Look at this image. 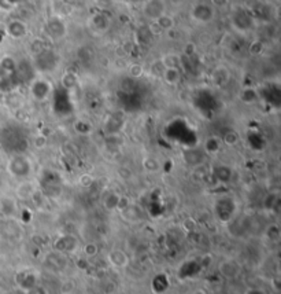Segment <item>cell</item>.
Masks as SVG:
<instances>
[{
  "label": "cell",
  "mask_w": 281,
  "mask_h": 294,
  "mask_svg": "<svg viewBox=\"0 0 281 294\" xmlns=\"http://www.w3.org/2000/svg\"><path fill=\"white\" fill-rule=\"evenodd\" d=\"M165 10L166 6L163 0H148V1H145V4L143 7L144 15L149 18L151 21L158 19L162 14H165Z\"/></svg>",
  "instance_id": "1"
},
{
  "label": "cell",
  "mask_w": 281,
  "mask_h": 294,
  "mask_svg": "<svg viewBox=\"0 0 281 294\" xmlns=\"http://www.w3.org/2000/svg\"><path fill=\"white\" fill-rule=\"evenodd\" d=\"M191 15L198 22H210L213 19V17H214V11H213V8L209 4L200 3V4H196L195 7H192Z\"/></svg>",
  "instance_id": "2"
},
{
  "label": "cell",
  "mask_w": 281,
  "mask_h": 294,
  "mask_svg": "<svg viewBox=\"0 0 281 294\" xmlns=\"http://www.w3.org/2000/svg\"><path fill=\"white\" fill-rule=\"evenodd\" d=\"M220 272L222 274V277L228 278V279H232V278H236L237 275H239L240 267H239V264H237L236 261L225 260L221 263Z\"/></svg>",
  "instance_id": "3"
},
{
  "label": "cell",
  "mask_w": 281,
  "mask_h": 294,
  "mask_svg": "<svg viewBox=\"0 0 281 294\" xmlns=\"http://www.w3.org/2000/svg\"><path fill=\"white\" fill-rule=\"evenodd\" d=\"M7 32L14 39H21L28 33V29H26V25L22 21H11L7 26Z\"/></svg>",
  "instance_id": "4"
},
{
  "label": "cell",
  "mask_w": 281,
  "mask_h": 294,
  "mask_svg": "<svg viewBox=\"0 0 281 294\" xmlns=\"http://www.w3.org/2000/svg\"><path fill=\"white\" fill-rule=\"evenodd\" d=\"M160 63L165 66V69H180L181 67V56L174 52H169L160 58Z\"/></svg>",
  "instance_id": "5"
},
{
  "label": "cell",
  "mask_w": 281,
  "mask_h": 294,
  "mask_svg": "<svg viewBox=\"0 0 281 294\" xmlns=\"http://www.w3.org/2000/svg\"><path fill=\"white\" fill-rule=\"evenodd\" d=\"M155 22L158 23V26L162 29V32H170L171 29L176 26V21L174 18L169 15V14H162L158 19H155Z\"/></svg>",
  "instance_id": "6"
},
{
  "label": "cell",
  "mask_w": 281,
  "mask_h": 294,
  "mask_svg": "<svg viewBox=\"0 0 281 294\" xmlns=\"http://www.w3.org/2000/svg\"><path fill=\"white\" fill-rule=\"evenodd\" d=\"M163 80L169 85H177L181 81V70L180 69H165L163 72Z\"/></svg>",
  "instance_id": "7"
},
{
  "label": "cell",
  "mask_w": 281,
  "mask_h": 294,
  "mask_svg": "<svg viewBox=\"0 0 281 294\" xmlns=\"http://www.w3.org/2000/svg\"><path fill=\"white\" fill-rule=\"evenodd\" d=\"M221 147V140L218 138H209L207 142L204 144V149L210 154H215L217 151L220 150Z\"/></svg>",
  "instance_id": "8"
},
{
  "label": "cell",
  "mask_w": 281,
  "mask_h": 294,
  "mask_svg": "<svg viewBox=\"0 0 281 294\" xmlns=\"http://www.w3.org/2000/svg\"><path fill=\"white\" fill-rule=\"evenodd\" d=\"M224 143L226 144V146H235V144H237V142H239V135H237L236 132H233V131H231V132H228L224 135Z\"/></svg>",
  "instance_id": "9"
},
{
  "label": "cell",
  "mask_w": 281,
  "mask_h": 294,
  "mask_svg": "<svg viewBox=\"0 0 281 294\" xmlns=\"http://www.w3.org/2000/svg\"><path fill=\"white\" fill-rule=\"evenodd\" d=\"M128 70H129V74H131V76L135 78L140 77V76H141L144 72L143 66H141V65H139V63H132V65L129 66V69H128Z\"/></svg>",
  "instance_id": "10"
},
{
  "label": "cell",
  "mask_w": 281,
  "mask_h": 294,
  "mask_svg": "<svg viewBox=\"0 0 281 294\" xmlns=\"http://www.w3.org/2000/svg\"><path fill=\"white\" fill-rule=\"evenodd\" d=\"M264 50V44L261 43V41H254L250 45V52L253 54V55H259L261 52Z\"/></svg>",
  "instance_id": "11"
},
{
  "label": "cell",
  "mask_w": 281,
  "mask_h": 294,
  "mask_svg": "<svg viewBox=\"0 0 281 294\" xmlns=\"http://www.w3.org/2000/svg\"><path fill=\"white\" fill-rule=\"evenodd\" d=\"M33 143L37 149H43L45 144H47V136H44V135H37V136L34 138Z\"/></svg>",
  "instance_id": "12"
},
{
  "label": "cell",
  "mask_w": 281,
  "mask_h": 294,
  "mask_svg": "<svg viewBox=\"0 0 281 294\" xmlns=\"http://www.w3.org/2000/svg\"><path fill=\"white\" fill-rule=\"evenodd\" d=\"M195 51H196V45L193 44V43H187L185 44V48H184V54L187 56H192L195 54Z\"/></svg>",
  "instance_id": "13"
},
{
  "label": "cell",
  "mask_w": 281,
  "mask_h": 294,
  "mask_svg": "<svg viewBox=\"0 0 281 294\" xmlns=\"http://www.w3.org/2000/svg\"><path fill=\"white\" fill-rule=\"evenodd\" d=\"M211 3H213L214 7L222 8V7H225L228 4V0H211Z\"/></svg>",
  "instance_id": "14"
},
{
  "label": "cell",
  "mask_w": 281,
  "mask_h": 294,
  "mask_svg": "<svg viewBox=\"0 0 281 294\" xmlns=\"http://www.w3.org/2000/svg\"><path fill=\"white\" fill-rule=\"evenodd\" d=\"M80 183L83 184V186H89V184L92 183V179L89 178L88 175H84L83 178L80 179Z\"/></svg>",
  "instance_id": "15"
},
{
  "label": "cell",
  "mask_w": 281,
  "mask_h": 294,
  "mask_svg": "<svg viewBox=\"0 0 281 294\" xmlns=\"http://www.w3.org/2000/svg\"><path fill=\"white\" fill-rule=\"evenodd\" d=\"M247 294H265V292L259 290V289H254V290H250Z\"/></svg>",
  "instance_id": "16"
},
{
  "label": "cell",
  "mask_w": 281,
  "mask_h": 294,
  "mask_svg": "<svg viewBox=\"0 0 281 294\" xmlns=\"http://www.w3.org/2000/svg\"><path fill=\"white\" fill-rule=\"evenodd\" d=\"M6 294H15V293H11V292H8V293H6Z\"/></svg>",
  "instance_id": "17"
}]
</instances>
